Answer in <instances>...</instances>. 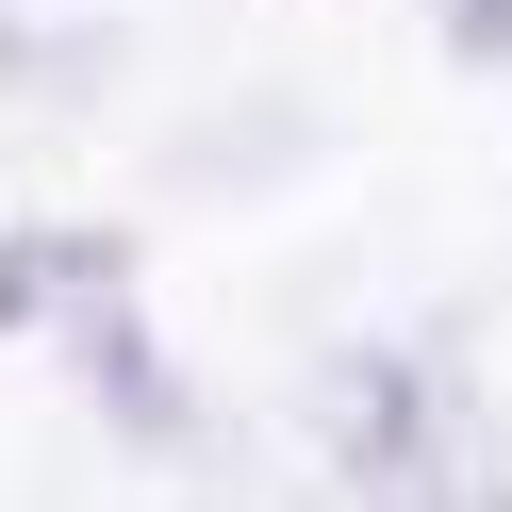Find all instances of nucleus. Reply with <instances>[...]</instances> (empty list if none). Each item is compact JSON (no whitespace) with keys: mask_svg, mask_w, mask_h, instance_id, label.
<instances>
[{"mask_svg":"<svg viewBox=\"0 0 512 512\" xmlns=\"http://www.w3.org/2000/svg\"><path fill=\"white\" fill-rule=\"evenodd\" d=\"M116 281V232H0V331H34L50 298H100Z\"/></svg>","mask_w":512,"mask_h":512,"instance_id":"obj_1","label":"nucleus"},{"mask_svg":"<svg viewBox=\"0 0 512 512\" xmlns=\"http://www.w3.org/2000/svg\"><path fill=\"white\" fill-rule=\"evenodd\" d=\"M347 479H380V496H430V479H446V446H430V397H413L397 364L364 380V430H347Z\"/></svg>","mask_w":512,"mask_h":512,"instance_id":"obj_2","label":"nucleus"},{"mask_svg":"<svg viewBox=\"0 0 512 512\" xmlns=\"http://www.w3.org/2000/svg\"><path fill=\"white\" fill-rule=\"evenodd\" d=\"M83 364H100V397H116V430H182V380L133 347V314H116V281H100V314H83Z\"/></svg>","mask_w":512,"mask_h":512,"instance_id":"obj_3","label":"nucleus"},{"mask_svg":"<svg viewBox=\"0 0 512 512\" xmlns=\"http://www.w3.org/2000/svg\"><path fill=\"white\" fill-rule=\"evenodd\" d=\"M446 34H463L479 67H496V50H512V0H446Z\"/></svg>","mask_w":512,"mask_h":512,"instance_id":"obj_4","label":"nucleus"}]
</instances>
